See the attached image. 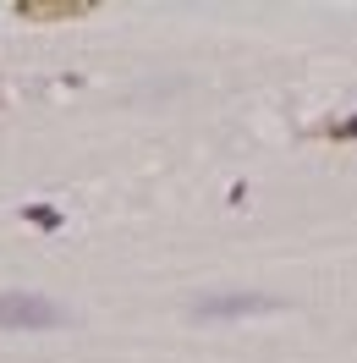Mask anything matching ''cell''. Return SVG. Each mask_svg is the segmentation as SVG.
<instances>
[{
    "instance_id": "1",
    "label": "cell",
    "mask_w": 357,
    "mask_h": 363,
    "mask_svg": "<svg viewBox=\"0 0 357 363\" xmlns=\"http://www.w3.org/2000/svg\"><path fill=\"white\" fill-rule=\"evenodd\" d=\"M55 325H67V308H55L50 297H28V292L0 297V330H55Z\"/></svg>"
},
{
    "instance_id": "2",
    "label": "cell",
    "mask_w": 357,
    "mask_h": 363,
    "mask_svg": "<svg viewBox=\"0 0 357 363\" xmlns=\"http://www.w3.org/2000/svg\"><path fill=\"white\" fill-rule=\"evenodd\" d=\"M99 0H17L11 17L23 23H77V17H94Z\"/></svg>"
},
{
    "instance_id": "3",
    "label": "cell",
    "mask_w": 357,
    "mask_h": 363,
    "mask_svg": "<svg viewBox=\"0 0 357 363\" xmlns=\"http://www.w3.org/2000/svg\"><path fill=\"white\" fill-rule=\"evenodd\" d=\"M264 308H275L269 297H203L193 314L198 319H242V314H264Z\"/></svg>"
},
{
    "instance_id": "4",
    "label": "cell",
    "mask_w": 357,
    "mask_h": 363,
    "mask_svg": "<svg viewBox=\"0 0 357 363\" xmlns=\"http://www.w3.org/2000/svg\"><path fill=\"white\" fill-rule=\"evenodd\" d=\"M28 220H33L39 231H55V226H61V215H55L50 204H33V209H28Z\"/></svg>"
},
{
    "instance_id": "5",
    "label": "cell",
    "mask_w": 357,
    "mask_h": 363,
    "mask_svg": "<svg viewBox=\"0 0 357 363\" xmlns=\"http://www.w3.org/2000/svg\"><path fill=\"white\" fill-rule=\"evenodd\" d=\"M324 138H335V143H357V116H352V121H341V127H324Z\"/></svg>"
}]
</instances>
